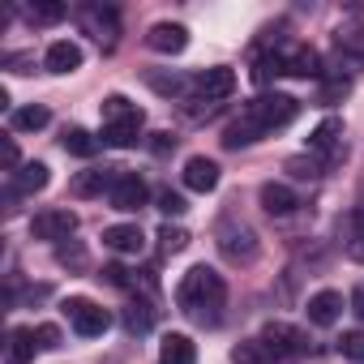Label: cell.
<instances>
[{"mask_svg": "<svg viewBox=\"0 0 364 364\" xmlns=\"http://www.w3.org/2000/svg\"><path fill=\"white\" fill-rule=\"evenodd\" d=\"M5 167H18V146L14 141H5Z\"/></svg>", "mask_w": 364, "mask_h": 364, "instance_id": "ab89813d", "label": "cell"}, {"mask_svg": "<svg viewBox=\"0 0 364 364\" xmlns=\"http://www.w3.org/2000/svg\"><path fill=\"white\" fill-rule=\"evenodd\" d=\"M351 257H360V262H364V236H355V240H351Z\"/></svg>", "mask_w": 364, "mask_h": 364, "instance_id": "60d3db41", "label": "cell"}, {"mask_svg": "<svg viewBox=\"0 0 364 364\" xmlns=\"http://www.w3.org/2000/svg\"><path fill=\"white\" fill-rule=\"evenodd\" d=\"M150 150H154V154H171V150H176V137H171V133H154Z\"/></svg>", "mask_w": 364, "mask_h": 364, "instance_id": "d590c367", "label": "cell"}, {"mask_svg": "<svg viewBox=\"0 0 364 364\" xmlns=\"http://www.w3.org/2000/svg\"><path fill=\"white\" fill-rule=\"evenodd\" d=\"M56 257H60V266H86V249H77V245H73V249H69V245H60V249H56Z\"/></svg>", "mask_w": 364, "mask_h": 364, "instance_id": "e575fe53", "label": "cell"}, {"mask_svg": "<svg viewBox=\"0 0 364 364\" xmlns=\"http://www.w3.org/2000/svg\"><path fill=\"white\" fill-rule=\"evenodd\" d=\"M99 116H103V141L116 150H129L146 129V112L137 103H129L124 95H107L99 103Z\"/></svg>", "mask_w": 364, "mask_h": 364, "instance_id": "3957f363", "label": "cell"}, {"mask_svg": "<svg viewBox=\"0 0 364 364\" xmlns=\"http://www.w3.org/2000/svg\"><path fill=\"white\" fill-rule=\"evenodd\" d=\"M159 210H163V215H185L189 206H185V198H180V193L163 189V193H159Z\"/></svg>", "mask_w": 364, "mask_h": 364, "instance_id": "d6a6232c", "label": "cell"}, {"mask_svg": "<svg viewBox=\"0 0 364 364\" xmlns=\"http://www.w3.org/2000/svg\"><path fill=\"white\" fill-rule=\"evenodd\" d=\"M338 351H343L347 360H364V330H347V334L338 338Z\"/></svg>", "mask_w": 364, "mask_h": 364, "instance_id": "f546056e", "label": "cell"}, {"mask_svg": "<svg viewBox=\"0 0 364 364\" xmlns=\"http://www.w3.org/2000/svg\"><path fill=\"white\" fill-rule=\"evenodd\" d=\"M262 210L266 215H274V219H283V215H291L300 202H296V193L287 189V185H274V180H266V185H262Z\"/></svg>", "mask_w": 364, "mask_h": 364, "instance_id": "e0dca14e", "label": "cell"}, {"mask_svg": "<svg viewBox=\"0 0 364 364\" xmlns=\"http://www.w3.org/2000/svg\"><path fill=\"white\" fill-rule=\"evenodd\" d=\"M48 120H52V112H48L43 103H31V107H18V112L9 116V124H14L18 133H39V129H48Z\"/></svg>", "mask_w": 364, "mask_h": 364, "instance_id": "44dd1931", "label": "cell"}, {"mask_svg": "<svg viewBox=\"0 0 364 364\" xmlns=\"http://www.w3.org/2000/svg\"><path fill=\"white\" fill-rule=\"evenodd\" d=\"M351 95V82L347 77H330L326 86H321V103H338V99H347Z\"/></svg>", "mask_w": 364, "mask_h": 364, "instance_id": "1f68e13d", "label": "cell"}, {"mask_svg": "<svg viewBox=\"0 0 364 364\" xmlns=\"http://www.w3.org/2000/svg\"><path fill=\"white\" fill-rule=\"evenodd\" d=\"M232 364H274V355L262 338H249V343L232 347Z\"/></svg>", "mask_w": 364, "mask_h": 364, "instance_id": "cb8c5ba5", "label": "cell"}, {"mask_svg": "<svg viewBox=\"0 0 364 364\" xmlns=\"http://www.w3.org/2000/svg\"><path fill=\"white\" fill-rule=\"evenodd\" d=\"M60 146H65V150H69L73 159H95V154H99V141H95V137H90L86 129H77V124H73V129H65Z\"/></svg>", "mask_w": 364, "mask_h": 364, "instance_id": "603a6c76", "label": "cell"}, {"mask_svg": "<svg viewBox=\"0 0 364 364\" xmlns=\"http://www.w3.org/2000/svg\"><path fill=\"white\" fill-rule=\"evenodd\" d=\"M103 185H107V171H77L69 180V193L73 198H95V193H103Z\"/></svg>", "mask_w": 364, "mask_h": 364, "instance_id": "484cf974", "label": "cell"}, {"mask_svg": "<svg viewBox=\"0 0 364 364\" xmlns=\"http://www.w3.org/2000/svg\"><path fill=\"white\" fill-rule=\"evenodd\" d=\"M103 245H107L112 253H141L146 236H141L137 223H116V228H103Z\"/></svg>", "mask_w": 364, "mask_h": 364, "instance_id": "9a60e30c", "label": "cell"}, {"mask_svg": "<svg viewBox=\"0 0 364 364\" xmlns=\"http://www.w3.org/2000/svg\"><path fill=\"white\" fill-rule=\"evenodd\" d=\"M73 232H77V215H73V210H39V215L31 219V236H35V240L60 245V240H69Z\"/></svg>", "mask_w": 364, "mask_h": 364, "instance_id": "52a82bcc", "label": "cell"}, {"mask_svg": "<svg viewBox=\"0 0 364 364\" xmlns=\"http://www.w3.org/2000/svg\"><path fill=\"white\" fill-rule=\"evenodd\" d=\"M60 18H65V5H52V0L31 5V22H60Z\"/></svg>", "mask_w": 364, "mask_h": 364, "instance_id": "4dcf8cb0", "label": "cell"}, {"mask_svg": "<svg viewBox=\"0 0 364 364\" xmlns=\"http://www.w3.org/2000/svg\"><path fill=\"white\" fill-rule=\"evenodd\" d=\"M343 317V296L338 291H317V296H309V321L313 326H334Z\"/></svg>", "mask_w": 364, "mask_h": 364, "instance_id": "2e32d148", "label": "cell"}, {"mask_svg": "<svg viewBox=\"0 0 364 364\" xmlns=\"http://www.w3.org/2000/svg\"><path fill=\"white\" fill-rule=\"evenodd\" d=\"M159 364H198V343L189 334H163Z\"/></svg>", "mask_w": 364, "mask_h": 364, "instance_id": "5bb4252c", "label": "cell"}, {"mask_svg": "<svg viewBox=\"0 0 364 364\" xmlns=\"http://www.w3.org/2000/svg\"><path fill=\"white\" fill-rule=\"evenodd\" d=\"M65 317H69L73 334H82V338H99V334H107V326H112V313L99 309V304L86 300V296H69V300H65Z\"/></svg>", "mask_w": 364, "mask_h": 364, "instance_id": "277c9868", "label": "cell"}, {"mask_svg": "<svg viewBox=\"0 0 364 364\" xmlns=\"http://www.w3.org/2000/svg\"><path fill=\"white\" fill-rule=\"evenodd\" d=\"M296 116H300V103H296L291 95H262V99L245 103V107H240V116L223 129V146H228V150L253 146V141L270 137L274 129L291 124Z\"/></svg>", "mask_w": 364, "mask_h": 364, "instance_id": "6da1fadb", "label": "cell"}, {"mask_svg": "<svg viewBox=\"0 0 364 364\" xmlns=\"http://www.w3.org/2000/svg\"><path fill=\"white\" fill-rule=\"evenodd\" d=\"M99 279H107L112 287H124V270H120V266H107V270H103Z\"/></svg>", "mask_w": 364, "mask_h": 364, "instance_id": "f35d334b", "label": "cell"}, {"mask_svg": "<svg viewBox=\"0 0 364 364\" xmlns=\"http://www.w3.org/2000/svg\"><path fill=\"white\" fill-rule=\"evenodd\" d=\"M77 22L103 43V48H112L116 43V31H120V18H116V9H99V5H82L77 9Z\"/></svg>", "mask_w": 364, "mask_h": 364, "instance_id": "9c48e42d", "label": "cell"}, {"mask_svg": "<svg viewBox=\"0 0 364 364\" xmlns=\"http://www.w3.org/2000/svg\"><path fill=\"white\" fill-rule=\"evenodd\" d=\"M334 43H338V52H347L355 65H364V26H338Z\"/></svg>", "mask_w": 364, "mask_h": 364, "instance_id": "d4e9b609", "label": "cell"}, {"mask_svg": "<svg viewBox=\"0 0 364 364\" xmlns=\"http://www.w3.org/2000/svg\"><path fill=\"white\" fill-rule=\"evenodd\" d=\"M287 167H291L296 176H321V167H317V163H309V159H287Z\"/></svg>", "mask_w": 364, "mask_h": 364, "instance_id": "8d00e7d4", "label": "cell"}, {"mask_svg": "<svg viewBox=\"0 0 364 364\" xmlns=\"http://www.w3.org/2000/svg\"><path fill=\"white\" fill-rule=\"evenodd\" d=\"M309 150L321 159V167H330V163H338L343 159V120H334V116H326L313 133H309Z\"/></svg>", "mask_w": 364, "mask_h": 364, "instance_id": "8992f818", "label": "cell"}, {"mask_svg": "<svg viewBox=\"0 0 364 364\" xmlns=\"http://www.w3.org/2000/svg\"><path fill=\"white\" fill-rule=\"evenodd\" d=\"M283 73L287 77H317L321 69H317V52L313 48H291L287 56H283Z\"/></svg>", "mask_w": 364, "mask_h": 364, "instance_id": "d6986e66", "label": "cell"}, {"mask_svg": "<svg viewBox=\"0 0 364 364\" xmlns=\"http://www.w3.org/2000/svg\"><path fill=\"white\" fill-rule=\"evenodd\" d=\"M112 206L124 210V215H133V210L146 206V180L137 171H116L112 176Z\"/></svg>", "mask_w": 364, "mask_h": 364, "instance_id": "ba28073f", "label": "cell"}, {"mask_svg": "<svg viewBox=\"0 0 364 364\" xmlns=\"http://www.w3.org/2000/svg\"><path fill=\"white\" fill-rule=\"evenodd\" d=\"M35 347H39V334L26 330V326H18L9 334V364H31L35 360Z\"/></svg>", "mask_w": 364, "mask_h": 364, "instance_id": "7402d4cb", "label": "cell"}, {"mask_svg": "<svg viewBox=\"0 0 364 364\" xmlns=\"http://www.w3.org/2000/svg\"><path fill=\"white\" fill-rule=\"evenodd\" d=\"M198 95H202L206 103L232 99V95H236V73H232V69H223V65H215V69L198 73Z\"/></svg>", "mask_w": 364, "mask_h": 364, "instance_id": "8fae6325", "label": "cell"}, {"mask_svg": "<svg viewBox=\"0 0 364 364\" xmlns=\"http://www.w3.org/2000/svg\"><path fill=\"white\" fill-rule=\"evenodd\" d=\"M43 65H48V73H77L82 69V48L73 43V39H56L52 48H48V56H43Z\"/></svg>", "mask_w": 364, "mask_h": 364, "instance_id": "4fadbf2b", "label": "cell"}, {"mask_svg": "<svg viewBox=\"0 0 364 364\" xmlns=\"http://www.w3.org/2000/svg\"><path fill=\"white\" fill-rule=\"evenodd\" d=\"M48 167L43 163H26L22 171H14V193H43L48 189Z\"/></svg>", "mask_w": 364, "mask_h": 364, "instance_id": "ffe728a7", "label": "cell"}, {"mask_svg": "<svg viewBox=\"0 0 364 364\" xmlns=\"http://www.w3.org/2000/svg\"><path fill=\"white\" fill-rule=\"evenodd\" d=\"M146 43H150L154 52H163V56H176V52H185V48H189V31H185V26H176V22H159V26H150Z\"/></svg>", "mask_w": 364, "mask_h": 364, "instance_id": "7c38bea8", "label": "cell"}, {"mask_svg": "<svg viewBox=\"0 0 364 364\" xmlns=\"http://www.w3.org/2000/svg\"><path fill=\"white\" fill-rule=\"evenodd\" d=\"M159 245H163V253H180V249H189V232L167 223V228L159 232Z\"/></svg>", "mask_w": 364, "mask_h": 364, "instance_id": "f1b7e54d", "label": "cell"}, {"mask_svg": "<svg viewBox=\"0 0 364 364\" xmlns=\"http://www.w3.org/2000/svg\"><path fill=\"white\" fill-rule=\"evenodd\" d=\"M176 304H180V313H189V317L202 321V326H219L223 304H228V283H223V274L210 270V266L185 270V274H180V283H176Z\"/></svg>", "mask_w": 364, "mask_h": 364, "instance_id": "7a4b0ae2", "label": "cell"}, {"mask_svg": "<svg viewBox=\"0 0 364 364\" xmlns=\"http://www.w3.org/2000/svg\"><path fill=\"white\" fill-rule=\"evenodd\" d=\"M262 343L270 347V355H274V364L279 360H296V355H304V334L296 330V326H287V321H270L266 330H262Z\"/></svg>", "mask_w": 364, "mask_h": 364, "instance_id": "5b68a950", "label": "cell"}, {"mask_svg": "<svg viewBox=\"0 0 364 364\" xmlns=\"http://www.w3.org/2000/svg\"><path fill=\"white\" fill-rule=\"evenodd\" d=\"M35 334H39V347H60V326H52V321H43V326H35Z\"/></svg>", "mask_w": 364, "mask_h": 364, "instance_id": "836d02e7", "label": "cell"}, {"mask_svg": "<svg viewBox=\"0 0 364 364\" xmlns=\"http://www.w3.org/2000/svg\"><path fill=\"white\" fill-rule=\"evenodd\" d=\"M180 176H185V189H193V193H215L219 189V163L206 159V154H193Z\"/></svg>", "mask_w": 364, "mask_h": 364, "instance_id": "30bf717a", "label": "cell"}, {"mask_svg": "<svg viewBox=\"0 0 364 364\" xmlns=\"http://www.w3.org/2000/svg\"><path fill=\"white\" fill-rule=\"evenodd\" d=\"M124 326H129L133 334H146V330L154 326V309H150V304H129V309H124Z\"/></svg>", "mask_w": 364, "mask_h": 364, "instance_id": "4316f807", "label": "cell"}, {"mask_svg": "<svg viewBox=\"0 0 364 364\" xmlns=\"http://www.w3.org/2000/svg\"><path fill=\"white\" fill-rule=\"evenodd\" d=\"M219 249L232 257V262H253L257 257V245H253V232L249 228H223V240H219Z\"/></svg>", "mask_w": 364, "mask_h": 364, "instance_id": "ac0fdd59", "label": "cell"}, {"mask_svg": "<svg viewBox=\"0 0 364 364\" xmlns=\"http://www.w3.org/2000/svg\"><path fill=\"white\" fill-rule=\"evenodd\" d=\"M351 313H355V317L364 321V279H360V283L351 287Z\"/></svg>", "mask_w": 364, "mask_h": 364, "instance_id": "74e56055", "label": "cell"}, {"mask_svg": "<svg viewBox=\"0 0 364 364\" xmlns=\"http://www.w3.org/2000/svg\"><path fill=\"white\" fill-rule=\"evenodd\" d=\"M146 82H150V90H159V95H185L189 90V82L180 77V73H146Z\"/></svg>", "mask_w": 364, "mask_h": 364, "instance_id": "83f0119b", "label": "cell"}]
</instances>
